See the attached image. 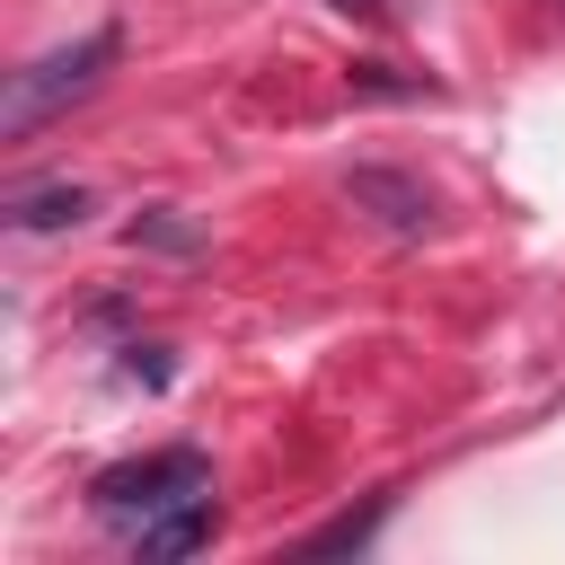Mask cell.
<instances>
[{
  "instance_id": "8",
  "label": "cell",
  "mask_w": 565,
  "mask_h": 565,
  "mask_svg": "<svg viewBox=\"0 0 565 565\" xmlns=\"http://www.w3.org/2000/svg\"><path fill=\"white\" fill-rule=\"evenodd\" d=\"M327 9H344V18H397L406 0H327Z\"/></svg>"
},
{
  "instance_id": "3",
  "label": "cell",
  "mask_w": 565,
  "mask_h": 565,
  "mask_svg": "<svg viewBox=\"0 0 565 565\" xmlns=\"http://www.w3.org/2000/svg\"><path fill=\"white\" fill-rule=\"evenodd\" d=\"M344 194H353L380 230H397V238H424V230H433V185H415V177H397V168H353Z\"/></svg>"
},
{
  "instance_id": "7",
  "label": "cell",
  "mask_w": 565,
  "mask_h": 565,
  "mask_svg": "<svg viewBox=\"0 0 565 565\" xmlns=\"http://www.w3.org/2000/svg\"><path fill=\"white\" fill-rule=\"evenodd\" d=\"M141 238H150V247H194L185 221H132V247H141Z\"/></svg>"
},
{
  "instance_id": "5",
  "label": "cell",
  "mask_w": 565,
  "mask_h": 565,
  "mask_svg": "<svg viewBox=\"0 0 565 565\" xmlns=\"http://www.w3.org/2000/svg\"><path fill=\"white\" fill-rule=\"evenodd\" d=\"M88 212V194L79 185H35V194H9V230H62V221H79Z\"/></svg>"
},
{
  "instance_id": "1",
  "label": "cell",
  "mask_w": 565,
  "mask_h": 565,
  "mask_svg": "<svg viewBox=\"0 0 565 565\" xmlns=\"http://www.w3.org/2000/svg\"><path fill=\"white\" fill-rule=\"evenodd\" d=\"M115 62V26H97V35H79V44H53V53H35L26 71H9V97H0V141H26V132H44L71 97H88L97 88V71Z\"/></svg>"
},
{
  "instance_id": "4",
  "label": "cell",
  "mask_w": 565,
  "mask_h": 565,
  "mask_svg": "<svg viewBox=\"0 0 565 565\" xmlns=\"http://www.w3.org/2000/svg\"><path fill=\"white\" fill-rule=\"evenodd\" d=\"M212 530H221V512H212V494H185V503H168V512H150L141 530H132V547L141 556H194V547H212Z\"/></svg>"
},
{
  "instance_id": "2",
  "label": "cell",
  "mask_w": 565,
  "mask_h": 565,
  "mask_svg": "<svg viewBox=\"0 0 565 565\" xmlns=\"http://www.w3.org/2000/svg\"><path fill=\"white\" fill-rule=\"evenodd\" d=\"M185 494H212V459L203 450H150V459H124V468L97 477V512L106 521H132V530L150 512L185 503Z\"/></svg>"
},
{
  "instance_id": "6",
  "label": "cell",
  "mask_w": 565,
  "mask_h": 565,
  "mask_svg": "<svg viewBox=\"0 0 565 565\" xmlns=\"http://www.w3.org/2000/svg\"><path fill=\"white\" fill-rule=\"evenodd\" d=\"M380 512H388V503H371V512H344V521H327L309 547H318V556H335V547H362V539L380 530Z\"/></svg>"
}]
</instances>
